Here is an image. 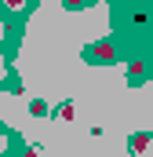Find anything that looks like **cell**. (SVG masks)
Returning a JSON list of instances; mask_svg holds the SVG:
<instances>
[{
	"mask_svg": "<svg viewBox=\"0 0 153 157\" xmlns=\"http://www.w3.org/2000/svg\"><path fill=\"white\" fill-rule=\"evenodd\" d=\"M84 59H88V62H113V59H117V48L110 44V40L88 44V48H84Z\"/></svg>",
	"mask_w": 153,
	"mask_h": 157,
	"instance_id": "obj_1",
	"label": "cell"
},
{
	"mask_svg": "<svg viewBox=\"0 0 153 157\" xmlns=\"http://www.w3.org/2000/svg\"><path fill=\"white\" fill-rule=\"evenodd\" d=\"M128 150L131 157H153V132H135L128 139Z\"/></svg>",
	"mask_w": 153,
	"mask_h": 157,
	"instance_id": "obj_2",
	"label": "cell"
},
{
	"mask_svg": "<svg viewBox=\"0 0 153 157\" xmlns=\"http://www.w3.org/2000/svg\"><path fill=\"white\" fill-rule=\"evenodd\" d=\"M26 7H33V0H0V11H4L7 18H15V15H26Z\"/></svg>",
	"mask_w": 153,
	"mask_h": 157,
	"instance_id": "obj_3",
	"label": "cell"
},
{
	"mask_svg": "<svg viewBox=\"0 0 153 157\" xmlns=\"http://www.w3.org/2000/svg\"><path fill=\"white\" fill-rule=\"evenodd\" d=\"M15 150H22V143H18V139H15V135H11V132H7V128L0 124V157L15 154Z\"/></svg>",
	"mask_w": 153,
	"mask_h": 157,
	"instance_id": "obj_4",
	"label": "cell"
},
{
	"mask_svg": "<svg viewBox=\"0 0 153 157\" xmlns=\"http://www.w3.org/2000/svg\"><path fill=\"white\" fill-rule=\"evenodd\" d=\"M146 77H153L150 62H131V73H128V80H131V84H142Z\"/></svg>",
	"mask_w": 153,
	"mask_h": 157,
	"instance_id": "obj_5",
	"label": "cell"
},
{
	"mask_svg": "<svg viewBox=\"0 0 153 157\" xmlns=\"http://www.w3.org/2000/svg\"><path fill=\"white\" fill-rule=\"evenodd\" d=\"M62 4H66V11H76V7H91L95 0H62Z\"/></svg>",
	"mask_w": 153,
	"mask_h": 157,
	"instance_id": "obj_6",
	"label": "cell"
},
{
	"mask_svg": "<svg viewBox=\"0 0 153 157\" xmlns=\"http://www.w3.org/2000/svg\"><path fill=\"white\" fill-rule=\"evenodd\" d=\"M29 110H33V113H37V117H44V113H47V102H33V106H29Z\"/></svg>",
	"mask_w": 153,
	"mask_h": 157,
	"instance_id": "obj_7",
	"label": "cell"
},
{
	"mask_svg": "<svg viewBox=\"0 0 153 157\" xmlns=\"http://www.w3.org/2000/svg\"><path fill=\"white\" fill-rule=\"evenodd\" d=\"M4 73H7V62H4V59H0V88H4V84H7V80H4Z\"/></svg>",
	"mask_w": 153,
	"mask_h": 157,
	"instance_id": "obj_8",
	"label": "cell"
}]
</instances>
